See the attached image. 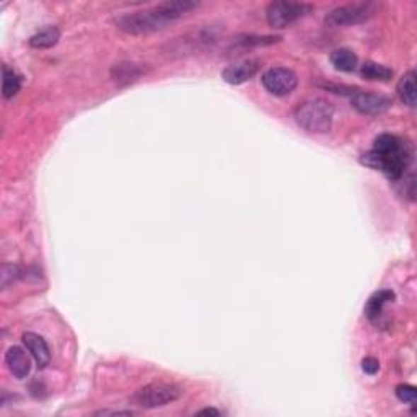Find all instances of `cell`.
Here are the masks:
<instances>
[{
	"mask_svg": "<svg viewBox=\"0 0 417 417\" xmlns=\"http://www.w3.org/2000/svg\"><path fill=\"white\" fill-rule=\"evenodd\" d=\"M199 4L189 0H173V2L159 4L156 7L144 12L126 13L116 18V28L126 35H149L154 31L165 30L173 21L183 18L191 10L198 8Z\"/></svg>",
	"mask_w": 417,
	"mask_h": 417,
	"instance_id": "1",
	"label": "cell"
},
{
	"mask_svg": "<svg viewBox=\"0 0 417 417\" xmlns=\"http://www.w3.org/2000/svg\"><path fill=\"white\" fill-rule=\"evenodd\" d=\"M294 118L302 129L313 134L331 131L334 108L323 98H308L295 108Z\"/></svg>",
	"mask_w": 417,
	"mask_h": 417,
	"instance_id": "2",
	"label": "cell"
},
{
	"mask_svg": "<svg viewBox=\"0 0 417 417\" xmlns=\"http://www.w3.org/2000/svg\"><path fill=\"white\" fill-rule=\"evenodd\" d=\"M219 38L220 33L215 26H204V28L194 30L191 33L175 38L164 47V52L168 57L191 56V54L210 50L219 41Z\"/></svg>",
	"mask_w": 417,
	"mask_h": 417,
	"instance_id": "3",
	"label": "cell"
},
{
	"mask_svg": "<svg viewBox=\"0 0 417 417\" xmlns=\"http://www.w3.org/2000/svg\"><path fill=\"white\" fill-rule=\"evenodd\" d=\"M411 160H413V149H411L409 144H406L401 149L388 152V154L370 150L364 155L362 164L383 171L389 180L399 181L404 176L406 170H408Z\"/></svg>",
	"mask_w": 417,
	"mask_h": 417,
	"instance_id": "4",
	"label": "cell"
},
{
	"mask_svg": "<svg viewBox=\"0 0 417 417\" xmlns=\"http://www.w3.org/2000/svg\"><path fill=\"white\" fill-rule=\"evenodd\" d=\"M184 394V389L175 383H150L132 394L131 403L142 409H155L175 403Z\"/></svg>",
	"mask_w": 417,
	"mask_h": 417,
	"instance_id": "5",
	"label": "cell"
},
{
	"mask_svg": "<svg viewBox=\"0 0 417 417\" xmlns=\"http://www.w3.org/2000/svg\"><path fill=\"white\" fill-rule=\"evenodd\" d=\"M373 15H375V4H349L331 10L324 18V23L331 28H341V26L365 23Z\"/></svg>",
	"mask_w": 417,
	"mask_h": 417,
	"instance_id": "6",
	"label": "cell"
},
{
	"mask_svg": "<svg viewBox=\"0 0 417 417\" xmlns=\"http://www.w3.org/2000/svg\"><path fill=\"white\" fill-rule=\"evenodd\" d=\"M313 7L308 4H302V2H273L268 5L266 10V18L268 23L273 26L275 30L280 28H287L292 23H295L297 20H300L305 17V15L312 13Z\"/></svg>",
	"mask_w": 417,
	"mask_h": 417,
	"instance_id": "7",
	"label": "cell"
},
{
	"mask_svg": "<svg viewBox=\"0 0 417 417\" xmlns=\"http://www.w3.org/2000/svg\"><path fill=\"white\" fill-rule=\"evenodd\" d=\"M261 82L270 95L287 96L297 88L299 79H297V75L290 69L273 67L263 74Z\"/></svg>",
	"mask_w": 417,
	"mask_h": 417,
	"instance_id": "8",
	"label": "cell"
},
{
	"mask_svg": "<svg viewBox=\"0 0 417 417\" xmlns=\"http://www.w3.org/2000/svg\"><path fill=\"white\" fill-rule=\"evenodd\" d=\"M350 103L360 115L365 116L383 115V113H387L393 105L388 96L370 93V91L362 90H355L354 93L350 95Z\"/></svg>",
	"mask_w": 417,
	"mask_h": 417,
	"instance_id": "9",
	"label": "cell"
},
{
	"mask_svg": "<svg viewBox=\"0 0 417 417\" xmlns=\"http://www.w3.org/2000/svg\"><path fill=\"white\" fill-rule=\"evenodd\" d=\"M259 70V62L254 59H245V61L230 64L222 72V79L230 85H241L251 80Z\"/></svg>",
	"mask_w": 417,
	"mask_h": 417,
	"instance_id": "10",
	"label": "cell"
},
{
	"mask_svg": "<svg viewBox=\"0 0 417 417\" xmlns=\"http://www.w3.org/2000/svg\"><path fill=\"white\" fill-rule=\"evenodd\" d=\"M5 365H7L8 372L18 380H23L31 372V359L18 345H12L5 352Z\"/></svg>",
	"mask_w": 417,
	"mask_h": 417,
	"instance_id": "11",
	"label": "cell"
},
{
	"mask_svg": "<svg viewBox=\"0 0 417 417\" xmlns=\"http://www.w3.org/2000/svg\"><path fill=\"white\" fill-rule=\"evenodd\" d=\"M21 341H23L26 350H28L30 355L33 357V360L36 362L38 367L45 368L47 364H50V360H51L50 345H47L46 341L42 339L40 334L25 333Z\"/></svg>",
	"mask_w": 417,
	"mask_h": 417,
	"instance_id": "12",
	"label": "cell"
},
{
	"mask_svg": "<svg viewBox=\"0 0 417 417\" xmlns=\"http://www.w3.org/2000/svg\"><path fill=\"white\" fill-rule=\"evenodd\" d=\"M145 74V67L142 64H134V62H121L116 64L113 67L111 77L118 85H129L134 84L135 80H139Z\"/></svg>",
	"mask_w": 417,
	"mask_h": 417,
	"instance_id": "13",
	"label": "cell"
},
{
	"mask_svg": "<svg viewBox=\"0 0 417 417\" xmlns=\"http://www.w3.org/2000/svg\"><path fill=\"white\" fill-rule=\"evenodd\" d=\"M416 79L417 75L414 70H409V72H406L403 77L399 79V82L396 85V93L399 96V100L403 101L404 105H408L409 108H414L417 101Z\"/></svg>",
	"mask_w": 417,
	"mask_h": 417,
	"instance_id": "14",
	"label": "cell"
},
{
	"mask_svg": "<svg viewBox=\"0 0 417 417\" xmlns=\"http://www.w3.org/2000/svg\"><path fill=\"white\" fill-rule=\"evenodd\" d=\"M329 61H331L334 69L341 70V72H352V70L357 69V64H359L355 52L345 50V47L334 50L331 56H329Z\"/></svg>",
	"mask_w": 417,
	"mask_h": 417,
	"instance_id": "15",
	"label": "cell"
},
{
	"mask_svg": "<svg viewBox=\"0 0 417 417\" xmlns=\"http://www.w3.org/2000/svg\"><path fill=\"white\" fill-rule=\"evenodd\" d=\"M59 40H61V31L56 26H47V28L38 31L36 35L30 38V46L36 47V50H50V47L56 46Z\"/></svg>",
	"mask_w": 417,
	"mask_h": 417,
	"instance_id": "16",
	"label": "cell"
},
{
	"mask_svg": "<svg viewBox=\"0 0 417 417\" xmlns=\"http://www.w3.org/2000/svg\"><path fill=\"white\" fill-rule=\"evenodd\" d=\"M360 75L365 80H370V82H388L393 77V70L383 66V64L367 61L364 66L360 67Z\"/></svg>",
	"mask_w": 417,
	"mask_h": 417,
	"instance_id": "17",
	"label": "cell"
},
{
	"mask_svg": "<svg viewBox=\"0 0 417 417\" xmlns=\"http://www.w3.org/2000/svg\"><path fill=\"white\" fill-rule=\"evenodd\" d=\"M394 299V294L392 290H380V292H375L370 299L367 302V307H365V315L367 318L370 319H377L378 316L382 315V310L383 307L387 305V303L393 302Z\"/></svg>",
	"mask_w": 417,
	"mask_h": 417,
	"instance_id": "18",
	"label": "cell"
},
{
	"mask_svg": "<svg viewBox=\"0 0 417 417\" xmlns=\"http://www.w3.org/2000/svg\"><path fill=\"white\" fill-rule=\"evenodd\" d=\"M2 95L4 98H13L21 88V77L7 66L2 67Z\"/></svg>",
	"mask_w": 417,
	"mask_h": 417,
	"instance_id": "19",
	"label": "cell"
},
{
	"mask_svg": "<svg viewBox=\"0 0 417 417\" xmlns=\"http://www.w3.org/2000/svg\"><path fill=\"white\" fill-rule=\"evenodd\" d=\"M282 38L280 36H256V35H245V36H238L234 41V46L241 47H251V46H269L274 45V42H279Z\"/></svg>",
	"mask_w": 417,
	"mask_h": 417,
	"instance_id": "20",
	"label": "cell"
},
{
	"mask_svg": "<svg viewBox=\"0 0 417 417\" xmlns=\"http://www.w3.org/2000/svg\"><path fill=\"white\" fill-rule=\"evenodd\" d=\"M396 396L403 403L414 404L417 398V389L413 384H399V387H396Z\"/></svg>",
	"mask_w": 417,
	"mask_h": 417,
	"instance_id": "21",
	"label": "cell"
},
{
	"mask_svg": "<svg viewBox=\"0 0 417 417\" xmlns=\"http://www.w3.org/2000/svg\"><path fill=\"white\" fill-rule=\"evenodd\" d=\"M18 275H20V270L17 266H13V264H5V266L2 268V287H7L8 284H12Z\"/></svg>",
	"mask_w": 417,
	"mask_h": 417,
	"instance_id": "22",
	"label": "cell"
},
{
	"mask_svg": "<svg viewBox=\"0 0 417 417\" xmlns=\"http://www.w3.org/2000/svg\"><path fill=\"white\" fill-rule=\"evenodd\" d=\"M362 370L368 375H375V373L380 370V362H378L375 357H365L364 360H362Z\"/></svg>",
	"mask_w": 417,
	"mask_h": 417,
	"instance_id": "23",
	"label": "cell"
},
{
	"mask_svg": "<svg viewBox=\"0 0 417 417\" xmlns=\"http://www.w3.org/2000/svg\"><path fill=\"white\" fill-rule=\"evenodd\" d=\"M199 416H220V411L217 409H212V408H207V409H202L198 413Z\"/></svg>",
	"mask_w": 417,
	"mask_h": 417,
	"instance_id": "24",
	"label": "cell"
}]
</instances>
